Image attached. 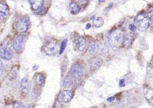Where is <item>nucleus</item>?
<instances>
[{"label": "nucleus", "mask_w": 153, "mask_h": 108, "mask_svg": "<svg viewBox=\"0 0 153 108\" xmlns=\"http://www.w3.org/2000/svg\"><path fill=\"white\" fill-rule=\"evenodd\" d=\"M123 32L120 29H116L111 32L108 36V42L113 50H116L123 45Z\"/></svg>", "instance_id": "nucleus-1"}, {"label": "nucleus", "mask_w": 153, "mask_h": 108, "mask_svg": "<svg viewBox=\"0 0 153 108\" xmlns=\"http://www.w3.org/2000/svg\"><path fill=\"white\" fill-rule=\"evenodd\" d=\"M134 25L140 31H145L149 26V18L143 13L138 14L134 19Z\"/></svg>", "instance_id": "nucleus-2"}, {"label": "nucleus", "mask_w": 153, "mask_h": 108, "mask_svg": "<svg viewBox=\"0 0 153 108\" xmlns=\"http://www.w3.org/2000/svg\"><path fill=\"white\" fill-rule=\"evenodd\" d=\"M26 36L21 35L18 36L13 42V48L16 53H20L23 51L26 42Z\"/></svg>", "instance_id": "nucleus-3"}, {"label": "nucleus", "mask_w": 153, "mask_h": 108, "mask_svg": "<svg viewBox=\"0 0 153 108\" xmlns=\"http://www.w3.org/2000/svg\"><path fill=\"white\" fill-rule=\"evenodd\" d=\"M29 24V19L28 17L20 18L16 23V30L20 33H24L27 30Z\"/></svg>", "instance_id": "nucleus-4"}, {"label": "nucleus", "mask_w": 153, "mask_h": 108, "mask_svg": "<svg viewBox=\"0 0 153 108\" xmlns=\"http://www.w3.org/2000/svg\"><path fill=\"white\" fill-rule=\"evenodd\" d=\"M59 50V45L55 41L49 42L44 47V51L48 55H55Z\"/></svg>", "instance_id": "nucleus-5"}, {"label": "nucleus", "mask_w": 153, "mask_h": 108, "mask_svg": "<svg viewBox=\"0 0 153 108\" xmlns=\"http://www.w3.org/2000/svg\"><path fill=\"white\" fill-rule=\"evenodd\" d=\"M72 76L76 80H79L81 79L83 75V70L81 66L78 64H76L74 65L71 70Z\"/></svg>", "instance_id": "nucleus-6"}, {"label": "nucleus", "mask_w": 153, "mask_h": 108, "mask_svg": "<svg viewBox=\"0 0 153 108\" xmlns=\"http://www.w3.org/2000/svg\"><path fill=\"white\" fill-rule=\"evenodd\" d=\"M74 43L76 48L80 51H83L86 48V45H87L86 41L85 38L82 36L77 37L75 39Z\"/></svg>", "instance_id": "nucleus-7"}, {"label": "nucleus", "mask_w": 153, "mask_h": 108, "mask_svg": "<svg viewBox=\"0 0 153 108\" xmlns=\"http://www.w3.org/2000/svg\"><path fill=\"white\" fill-rule=\"evenodd\" d=\"M102 64V60L99 57H93L90 60V66L92 70H97Z\"/></svg>", "instance_id": "nucleus-8"}, {"label": "nucleus", "mask_w": 153, "mask_h": 108, "mask_svg": "<svg viewBox=\"0 0 153 108\" xmlns=\"http://www.w3.org/2000/svg\"><path fill=\"white\" fill-rule=\"evenodd\" d=\"M0 57L4 60H9L12 57L10 49L7 47H3L0 48Z\"/></svg>", "instance_id": "nucleus-9"}, {"label": "nucleus", "mask_w": 153, "mask_h": 108, "mask_svg": "<svg viewBox=\"0 0 153 108\" xmlns=\"http://www.w3.org/2000/svg\"><path fill=\"white\" fill-rule=\"evenodd\" d=\"M30 81L27 77H24L21 81V90L25 93L27 94L30 89Z\"/></svg>", "instance_id": "nucleus-10"}, {"label": "nucleus", "mask_w": 153, "mask_h": 108, "mask_svg": "<svg viewBox=\"0 0 153 108\" xmlns=\"http://www.w3.org/2000/svg\"><path fill=\"white\" fill-rule=\"evenodd\" d=\"M143 95L147 101L153 106V90L149 88H145L143 90Z\"/></svg>", "instance_id": "nucleus-11"}, {"label": "nucleus", "mask_w": 153, "mask_h": 108, "mask_svg": "<svg viewBox=\"0 0 153 108\" xmlns=\"http://www.w3.org/2000/svg\"><path fill=\"white\" fill-rule=\"evenodd\" d=\"M133 41V36L131 34H126L123 37V45L125 48H128Z\"/></svg>", "instance_id": "nucleus-12"}, {"label": "nucleus", "mask_w": 153, "mask_h": 108, "mask_svg": "<svg viewBox=\"0 0 153 108\" xmlns=\"http://www.w3.org/2000/svg\"><path fill=\"white\" fill-rule=\"evenodd\" d=\"M31 8L33 10L36 11L41 8L43 5V0H29Z\"/></svg>", "instance_id": "nucleus-13"}, {"label": "nucleus", "mask_w": 153, "mask_h": 108, "mask_svg": "<svg viewBox=\"0 0 153 108\" xmlns=\"http://www.w3.org/2000/svg\"><path fill=\"white\" fill-rule=\"evenodd\" d=\"M61 97L63 102L68 103L72 98V93L69 90L63 91L61 94Z\"/></svg>", "instance_id": "nucleus-14"}, {"label": "nucleus", "mask_w": 153, "mask_h": 108, "mask_svg": "<svg viewBox=\"0 0 153 108\" xmlns=\"http://www.w3.org/2000/svg\"><path fill=\"white\" fill-rule=\"evenodd\" d=\"M8 13V7L4 3H0V20L4 18Z\"/></svg>", "instance_id": "nucleus-15"}, {"label": "nucleus", "mask_w": 153, "mask_h": 108, "mask_svg": "<svg viewBox=\"0 0 153 108\" xmlns=\"http://www.w3.org/2000/svg\"><path fill=\"white\" fill-rule=\"evenodd\" d=\"M69 10L72 14H75L79 12L80 7L76 4L72 2L69 5Z\"/></svg>", "instance_id": "nucleus-16"}, {"label": "nucleus", "mask_w": 153, "mask_h": 108, "mask_svg": "<svg viewBox=\"0 0 153 108\" xmlns=\"http://www.w3.org/2000/svg\"><path fill=\"white\" fill-rule=\"evenodd\" d=\"M93 25H94V27H96L97 28H99V27H100L103 24L104 21H103V20L102 17H98L95 18L93 20Z\"/></svg>", "instance_id": "nucleus-17"}, {"label": "nucleus", "mask_w": 153, "mask_h": 108, "mask_svg": "<svg viewBox=\"0 0 153 108\" xmlns=\"http://www.w3.org/2000/svg\"><path fill=\"white\" fill-rule=\"evenodd\" d=\"M97 44L95 42L93 41H91L89 44H88V50L90 53L91 54H93L97 50Z\"/></svg>", "instance_id": "nucleus-18"}, {"label": "nucleus", "mask_w": 153, "mask_h": 108, "mask_svg": "<svg viewBox=\"0 0 153 108\" xmlns=\"http://www.w3.org/2000/svg\"><path fill=\"white\" fill-rule=\"evenodd\" d=\"M98 50L99 54L103 56L106 55L108 51L107 47L104 44H100L98 47Z\"/></svg>", "instance_id": "nucleus-19"}, {"label": "nucleus", "mask_w": 153, "mask_h": 108, "mask_svg": "<svg viewBox=\"0 0 153 108\" xmlns=\"http://www.w3.org/2000/svg\"><path fill=\"white\" fill-rule=\"evenodd\" d=\"M72 84V81L69 76H66L63 81V85L65 88H69Z\"/></svg>", "instance_id": "nucleus-20"}, {"label": "nucleus", "mask_w": 153, "mask_h": 108, "mask_svg": "<svg viewBox=\"0 0 153 108\" xmlns=\"http://www.w3.org/2000/svg\"><path fill=\"white\" fill-rule=\"evenodd\" d=\"M36 82L39 85H42L44 82V77L42 75L38 73L36 76Z\"/></svg>", "instance_id": "nucleus-21"}, {"label": "nucleus", "mask_w": 153, "mask_h": 108, "mask_svg": "<svg viewBox=\"0 0 153 108\" xmlns=\"http://www.w3.org/2000/svg\"><path fill=\"white\" fill-rule=\"evenodd\" d=\"M146 73L148 76H151L153 75V64H148L146 67Z\"/></svg>", "instance_id": "nucleus-22"}, {"label": "nucleus", "mask_w": 153, "mask_h": 108, "mask_svg": "<svg viewBox=\"0 0 153 108\" xmlns=\"http://www.w3.org/2000/svg\"><path fill=\"white\" fill-rule=\"evenodd\" d=\"M67 42H68V40L67 39H64L62 43H61V45H60V51H59V54H61L63 53V51L65 50V48H66V44H67Z\"/></svg>", "instance_id": "nucleus-23"}, {"label": "nucleus", "mask_w": 153, "mask_h": 108, "mask_svg": "<svg viewBox=\"0 0 153 108\" xmlns=\"http://www.w3.org/2000/svg\"><path fill=\"white\" fill-rule=\"evenodd\" d=\"M16 75H17V73H16V70H14V69H13L11 72H10L9 75H8V78L10 79V80H13V79H14L16 76Z\"/></svg>", "instance_id": "nucleus-24"}, {"label": "nucleus", "mask_w": 153, "mask_h": 108, "mask_svg": "<svg viewBox=\"0 0 153 108\" xmlns=\"http://www.w3.org/2000/svg\"><path fill=\"white\" fill-rule=\"evenodd\" d=\"M148 17L149 20L153 21V8H151L148 11Z\"/></svg>", "instance_id": "nucleus-25"}, {"label": "nucleus", "mask_w": 153, "mask_h": 108, "mask_svg": "<svg viewBox=\"0 0 153 108\" xmlns=\"http://www.w3.org/2000/svg\"><path fill=\"white\" fill-rule=\"evenodd\" d=\"M13 107L14 108H21V107H24V106L23 103L21 101H16L13 104Z\"/></svg>", "instance_id": "nucleus-26"}, {"label": "nucleus", "mask_w": 153, "mask_h": 108, "mask_svg": "<svg viewBox=\"0 0 153 108\" xmlns=\"http://www.w3.org/2000/svg\"><path fill=\"white\" fill-rule=\"evenodd\" d=\"M4 70V66H3V63L0 60V76L2 75V74L3 73Z\"/></svg>", "instance_id": "nucleus-27"}, {"label": "nucleus", "mask_w": 153, "mask_h": 108, "mask_svg": "<svg viewBox=\"0 0 153 108\" xmlns=\"http://www.w3.org/2000/svg\"><path fill=\"white\" fill-rule=\"evenodd\" d=\"M128 29L129 30H130L132 32H134L135 31V30L136 29V27L134 24H130L129 26H128Z\"/></svg>", "instance_id": "nucleus-28"}, {"label": "nucleus", "mask_w": 153, "mask_h": 108, "mask_svg": "<svg viewBox=\"0 0 153 108\" xmlns=\"http://www.w3.org/2000/svg\"><path fill=\"white\" fill-rule=\"evenodd\" d=\"M119 85L121 87H124L125 85V80L124 79H121L119 82Z\"/></svg>", "instance_id": "nucleus-29"}, {"label": "nucleus", "mask_w": 153, "mask_h": 108, "mask_svg": "<svg viewBox=\"0 0 153 108\" xmlns=\"http://www.w3.org/2000/svg\"><path fill=\"white\" fill-rule=\"evenodd\" d=\"M114 97H110V98H108L107 99V100H108V101H111L114 100Z\"/></svg>", "instance_id": "nucleus-30"}, {"label": "nucleus", "mask_w": 153, "mask_h": 108, "mask_svg": "<svg viewBox=\"0 0 153 108\" xmlns=\"http://www.w3.org/2000/svg\"><path fill=\"white\" fill-rule=\"evenodd\" d=\"M90 27V24L89 23L87 24H86V26H85V28H86L87 29H89Z\"/></svg>", "instance_id": "nucleus-31"}, {"label": "nucleus", "mask_w": 153, "mask_h": 108, "mask_svg": "<svg viewBox=\"0 0 153 108\" xmlns=\"http://www.w3.org/2000/svg\"><path fill=\"white\" fill-rule=\"evenodd\" d=\"M105 0H99V2H103V1H104Z\"/></svg>", "instance_id": "nucleus-32"}, {"label": "nucleus", "mask_w": 153, "mask_h": 108, "mask_svg": "<svg viewBox=\"0 0 153 108\" xmlns=\"http://www.w3.org/2000/svg\"><path fill=\"white\" fill-rule=\"evenodd\" d=\"M151 30H152V31H153V26L151 27Z\"/></svg>", "instance_id": "nucleus-33"}, {"label": "nucleus", "mask_w": 153, "mask_h": 108, "mask_svg": "<svg viewBox=\"0 0 153 108\" xmlns=\"http://www.w3.org/2000/svg\"><path fill=\"white\" fill-rule=\"evenodd\" d=\"M152 64H153V57H152Z\"/></svg>", "instance_id": "nucleus-34"}, {"label": "nucleus", "mask_w": 153, "mask_h": 108, "mask_svg": "<svg viewBox=\"0 0 153 108\" xmlns=\"http://www.w3.org/2000/svg\"><path fill=\"white\" fill-rule=\"evenodd\" d=\"M152 8H153V7H152Z\"/></svg>", "instance_id": "nucleus-35"}]
</instances>
